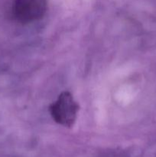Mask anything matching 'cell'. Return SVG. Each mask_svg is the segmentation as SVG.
Wrapping results in <instances>:
<instances>
[{
	"label": "cell",
	"mask_w": 156,
	"mask_h": 157,
	"mask_svg": "<svg viewBox=\"0 0 156 157\" xmlns=\"http://www.w3.org/2000/svg\"><path fill=\"white\" fill-rule=\"evenodd\" d=\"M78 111L79 105L68 91L62 92L50 107V113L55 122L69 128L76 122Z\"/></svg>",
	"instance_id": "obj_1"
},
{
	"label": "cell",
	"mask_w": 156,
	"mask_h": 157,
	"mask_svg": "<svg viewBox=\"0 0 156 157\" xmlns=\"http://www.w3.org/2000/svg\"><path fill=\"white\" fill-rule=\"evenodd\" d=\"M47 10V0H15V18L21 23H29L42 18Z\"/></svg>",
	"instance_id": "obj_2"
}]
</instances>
